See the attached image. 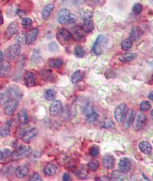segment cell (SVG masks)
I'll return each mask as SVG.
<instances>
[{
	"instance_id": "6da1fadb",
	"label": "cell",
	"mask_w": 153,
	"mask_h": 181,
	"mask_svg": "<svg viewBox=\"0 0 153 181\" xmlns=\"http://www.w3.org/2000/svg\"><path fill=\"white\" fill-rule=\"evenodd\" d=\"M57 21L60 24H71L76 22V19L67 8H61L57 15Z\"/></svg>"
},
{
	"instance_id": "7a4b0ae2",
	"label": "cell",
	"mask_w": 153,
	"mask_h": 181,
	"mask_svg": "<svg viewBox=\"0 0 153 181\" xmlns=\"http://www.w3.org/2000/svg\"><path fill=\"white\" fill-rule=\"evenodd\" d=\"M31 153V149L29 147L21 145L11 153V157L14 160H19L28 157Z\"/></svg>"
},
{
	"instance_id": "3957f363",
	"label": "cell",
	"mask_w": 153,
	"mask_h": 181,
	"mask_svg": "<svg viewBox=\"0 0 153 181\" xmlns=\"http://www.w3.org/2000/svg\"><path fill=\"white\" fill-rule=\"evenodd\" d=\"M72 35H73L71 33V32L68 31L67 29L61 28L57 32L56 37L57 40L61 45H66L71 42L72 38H73Z\"/></svg>"
},
{
	"instance_id": "277c9868",
	"label": "cell",
	"mask_w": 153,
	"mask_h": 181,
	"mask_svg": "<svg viewBox=\"0 0 153 181\" xmlns=\"http://www.w3.org/2000/svg\"><path fill=\"white\" fill-rule=\"evenodd\" d=\"M146 116L143 113L138 112L135 116L133 117V126L135 131H140L143 129L146 124Z\"/></svg>"
},
{
	"instance_id": "5b68a950",
	"label": "cell",
	"mask_w": 153,
	"mask_h": 181,
	"mask_svg": "<svg viewBox=\"0 0 153 181\" xmlns=\"http://www.w3.org/2000/svg\"><path fill=\"white\" fill-rule=\"evenodd\" d=\"M128 112V106L126 104H121L114 111V118L118 123H122L124 121L126 113Z\"/></svg>"
},
{
	"instance_id": "8992f818",
	"label": "cell",
	"mask_w": 153,
	"mask_h": 181,
	"mask_svg": "<svg viewBox=\"0 0 153 181\" xmlns=\"http://www.w3.org/2000/svg\"><path fill=\"white\" fill-rule=\"evenodd\" d=\"M21 49L19 44H14L5 50V56L8 59H14L21 54Z\"/></svg>"
},
{
	"instance_id": "52a82bcc",
	"label": "cell",
	"mask_w": 153,
	"mask_h": 181,
	"mask_svg": "<svg viewBox=\"0 0 153 181\" xmlns=\"http://www.w3.org/2000/svg\"><path fill=\"white\" fill-rule=\"evenodd\" d=\"M18 100L16 99H11L5 104L4 114L7 116H11L16 112L18 106Z\"/></svg>"
},
{
	"instance_id": "ba28073f",
	"label": "cell",
	"mask_w": 153,
	"mask_h": 181,
	"mask_svg": "<svg viewBox=\"0 0 153 181\" xmlns=\"http://www.w3.org/2000/svg\"><path fill=\"white\" fill-rule=\"evenodd\" d=\"M105 37L103 35H99L97 37L96 41L95 42L93 46V52L97 56L100 55L103 53V47L105 44Z\"/></svg>"
},
{
	"instance_id": "9c48e42d",
	"label": "cell",
	"mask_w": 153,
	"mask_h": 181,
	"mask_svg": "<svg viewBox=\"0 0 153 181\" xmlns=\"http://www.w3.org/2000/svg\"><path fill=\"white\" fill-rule=\"evenodd\" d=\"M63 111V105L59 100H54L50 106V113L52 116H57L61 114Z\"/></svg>"
},
{
	"instance_id": "30bf717a",
	"label": "cell",
	"mask_w": 153,
	"mask_h": 181,
	"mask_svg": "<svg viewBox=\"0 0 153 181\" xmlns=\"http://www.w3.org/2000/svg\"><path fill=\"white\" fill-rule=\"evenodd\" d=\"M39 34V30L37 28H33L31 31H29L28 33L25 34V43L27 45H31L33 44L37 40V37Z\"/></svg>"
},
{
	"instance_id": "8fae6325",
	"label": "cell",
	"mask_w": 153,
	"mask_h": 181,
	"mask_svg": "<svg viewBox=\"0 0 153 181\" xmlns=\"http://www.w3.org/2000/svg\"><path fill=\"white\" fill-rule=\"evenodd\" d=\"M131 161L127 157H123L119 161V171L124 173H127L131 170Z\"/></svg>"
},
{
	"instance_id": "7c38bea8",
	"label": "cell",
	"mask_w": 153,
	"mask_h": 181,
	"mask_svg": "<svg viewBox=\"0 0 153 181\" xmlns=\"http://www.w3.org/2000/svg\"><path fill=\"white\" fill-rule=\"evenodd\" d=\"M18 31V24L15 21L10 23L8 25L5 33H4V37L6 40H9L16 34Z\"/></svg>"
},
{
	"instance_id": "4fadbf2b",
	"label": "cell",
	"mask_w": 153,
	"mask_h": 181,
	"mask_svg": "<svg viewBox=\"0 0 153 181\" xmlns=\"http://www.w3.org/2000/svg\"><path fill=\"white\" fill-rule=\"evenodd\" d=\"M37 130L36 128H30L23 134L21 138L25 143H29L33 140L34 137L37 135Z\"/></svg>"
},
{
	"instance_id": "5bb4252c",
	"label": "cell",
	"mask_w": 153,
	"mask_h": 181,
	"mask_svg": "<svg viewBox=\"0 0 153 181\" xmlns=\"http://www.w3.org/2000/svg\"><path fill=\"white\" fill-rule=\"evenodd\" d=\"M25 84L28 88H32L36 85L35 75L32 72L27 71L24 76Z\"/></svg>"
},
{
	"instance_id": "9a60e30c",
	"label": "cell",
	"mask_w": 153,
	"mask_h": 181,
	"mask_svg": "<svg viewBox=\"0 0 153 181\" xmlns=\"http://www.w3.org/2000/svg\"><path fill=\"white\" fill-rule=\"evenodd\" d=\"M57 171V166L54 163H48L44 165L43 168V173L47 176H52L56 174Z\"/></svg>"
},
{
	"instance_id": "2e32d148",
	"label": "cell",
	"mask_w": 153,
	"mask_h": 181,
	"mask_svg": "<svg viewBox=\"0 0 153 181\" xmlns=\"http://www.w3.org/2000/svg\"><path fill=\"white\" fill-rule=\"evenodd\" d=\"M137 54L136 53L133 52H126L124 54H122L119 55L118 57L119 60L122 61L123 63H128L130 61L134 60L135 59H136Z\"/></svg>"
},
{
	"instance_id": "e0dca14e",
	"label": "cell",
	"mask_w": 153,
	"mask_h": 181,
	"mask_svg": "<svg viewBox=\"0 0 153 181\" xmlns=\"http://www.w3.org/2000/svg\"><path fill=\"white\" fill-rule=\"evenodd\" d=\"M11 65L7 61H1L0 63V77H6L9 75Z\"/></svg>"
},
{
	"instance_id": "ac0fdd59",
	"label": "cell",
	"mask_w": 153,
	"mask_h": 181,
	"mask_svg": "<svg viewBox=\"0 0 153 181\" xmlns=\"http://www.w3.org/2000/svg\"><path fill=\"white\" fill-rule=\"evenodd\" d=\"M85 75H86V72L84 71H83V70H78V71H75L72 74L71 82L73 84L78 83V82L83 80Z\"/></svg>"
},
{
	"instance_id": "d6986e66",
	"label": "cell",
	"mask_w": 153,
	"mask_h": 181,
	"mask_svg": "<svg viewBox=\"0 0 153 181\" xmlns=\"http://www.w3.org/2000/svg\"><path fill=\"white\" fill-rule=\"evenodd\" d=\"M8 91V94H9L11 98V99H18L19 98H21L23 96V92L20 89L16 88V87H10L6 89Z\"/></svg>"
},
{
	"instance_id": "ffe728a7",
	"label": "cell",
	"mask_w": 153,
	"mask_h": 181,
	"mask_svg": "<svg viewBox=\"0 0 153 181\" xmlns=\"http://www.w3.org/2000/svg\"><path fill=\"white\" fill-rule=\"evenodd\" d=\"M103 163L105 169H111L114 166V159L113 156L110 154H107L103 158Z\"/></svg>"
},
{
	"instance_id": "44dd1931",
	"label": "cell",
	"mask_w": 153,
	"mask_h": 181,
	"mask_svg": "<svg viewBox=\"0 0 153 181\" xmlns=\"http://www.w3.org/2000/svg\"><path fill=\"white\" fill-rule=\"evenodd\" d=\"M29 169L26 165H21L16 169V176L18 178H23L28 175Z\"/></svg>"
},
{
	"instance_id": "7402d4cb",
	"label": "cell",
	"mask_w": 153,
	"mask_h": 181,
	"mask_svg": "<svg viewBox=\"0 0 153 181\" xmlns=\"http://www.w3.org/2000/svg\"><path fill=\"white\" fill-rule=\"evenodd\" d=\"M54 8V5L53 4H48L44 6L42 10V17L44 20H47L50 18L52 11Z\"/></svg>"
},
{
	"instance_id": "603a6c76",
	"label": "cell",
	"mask_w": 153,
	"mask_h": 181,
	"mask_svg": "<svg viewBox=\"0 0 153 181\" xmlns=\"http://www.w3.org/2000/svg\"><path fill=\"white\" fill-rule=\"evenodd\" d=\"M143 35V31L141 29V27H135L131 30L130 33V39L131 41H136V40H139L141 38V36Z\"/></svg>"
},
{
	"instance_id": "cb8c5ba5",
	"label": "cell",
	"mask_w": 153,
	"mask_h": 181,
	"mask_svg": "<svg viewBox=\"0 0 153 181\" xmlns=\"http://www.w3.org/2000/svg\"><path fill=\"white\" fill-rule=\"evenodd\" d=\"M63 64V61L61 58H52L48 61L49 66L54 69H61Z\"/></svg>"
},
{
	"instance_id": "d4e9b609",
	"label": "cell",
	"mask_w": 153,
	"mask_h": 181,
	"mask_svg": "<svg viewBox=\"0 0 153 181\" xmlns=\"http://www.w3.org/2000/svg\"><path fill=\"white\" fill-rule=\"evenodd\" d=\"M139 150L145 154H150L152 151V146L147 141H142L138 144Z\"/></svg>"
},
{
	"instance_id": "484cf974",
	"label": "cell",
	"mask_w": 153,
	"mask_h": 181,
	"mask_svg": "<svg viewBox=\"0 0 153 181\" xmlns=\"http://www.w3.org/2000/svg\"><path fill=\"white\" fill-rule=\"evenodd\" d=\"M72 36H73V38L76 41H80V40L86 37V33L83 30L82 27L78 26L74 31V34Z\"/></svg>"
},
{
	"instance_id": "4316f807",
	"label": "cell",
	"mask_w": 153,
	"mask_h": 181,
	"mask_svg": "<svg viewBox=\"0 0 153 181\" xmlns=\"http://www.w3.org/2000/svg\"><path fill=\"white\" fill-rule=\"evenodd\" d=\"M95 25L93 23L92 19H86L84 20L82 28L86 33H90L94 30Z\"/></svg>"
},
{
	"instance_id": "83f0119b",
	"label": "cell",
	"mask_w": 153,
	"mask_h": 181,
	"mask_svg": "<svg viewBox=\"0 0 153 181\" xmlns=\"http://www.w3.org/2000/svg\"><path fill=\"white\" fill-rule=\"evenodd\" d=\"M40 75L43 80H47V81H54L55 76L51 71L49 70H45L40 72Z\"/></svg>"
},
{
	"instance_id": "f1b7e54d",
	"label": "cell",
	"mask_w": 153,
	"mask_h": 181,
	"mask_svg": "<svg viewBox=\"0 0 153 181\" xmlns=\"http://www.w3.org/2000/svg\"><path fill=\"white\" fill-rule=\"evenodd\" d=\"M11 99L7 90L0 92V106H4Z\"/></svg>"
},
{
	"instance_id": "f546056e",
	"label": "cell",
	"mask_w": 153,
	"mask_h": 181,
	"mask_svg": "<svg viewBox=\"0 0 153 181\" xmlns=\"http://www.w3.org/2000/svg\"><path fill=\"white\" fill-rule=\"evenodd\" d=\"M18 118L19 122H20L21 124H27L29 121L28 115V113L25 109H22L19 112Z\"/></svg>"
},
{
	"instance_id": "4dcf8cb0",
	"label": "cell",
	"mask_w": 153,
	"mask_h": 181,
	"mask_svg": "<svg viewBox=\"0 0 153 181\" xmlns=\"http://www.w3.org/2000/svg\"><path fill=\"white\" fill-rule=\"evenodd\" d=\"M112 179L113 180H127L129 178L120 171H114L112 173Z\"/></svg>"
},
{
	"instance_id": "1f68e13d",
	"label": "cell",
	"mask_w": 153,
	"mask_h": 181,
	"mask_svg": "<svg viewBox=\"0 0 153 181\" xmlns=\"http://www.w3.org/2000/svg\"><path fill=\"white\" fill-rule=\"evenodd\" d=\"M124 119H126V121H125V126H126V128H129L131 126V125L132 124V123H133V109H130L127 112L126 117H125Z\"/></svg>"
},
{
	"instance_id": "d6a6232c",
	"label": "cell",
	"mask_w": 153,
	"mask_h": 181,
	"mask_svg": "<svg viewBox=\"0 0 153 181\" xmlns=\"http://www.w3.org/2000/svg\"><path fill=\"white\" fill-rule=\"evenodd\" d=\"M80 14V16L83 17V20H86V19H92L93 16V11L89 8H83L81 11H79Z\"/></svg>"
},
{
	"instance_id": "836d02e7",
	"label": "cell",
	"mask_w": 153,
	"mask_h": 181,
	"mask_svg": "<svg viewBox=\"0 0 153 181\" xmlns=\"http://www.w3.org/2000/svg\"><path fill=\"white\" fill-rule=\"evenodd\" d=\"M10 125L8 123L5 124L0 127V136L1 137H7L10 135Z\"/></svg>"
},
{
	"instance_id": "e575fe53",
	"label": "cell",
	"mask_w": 153,
	"mask_h": 181,
	"mask_svg": "<svg viewBox=\"0 0 153 181\" xmlns=\"http://www.w3.org/2000/svg\"><path fill=\"white\" fill-rule=\"evenodd\" d=\"M44 98L49 101H54L56 97V92L52 89H47L44 94Z\"/></svg>"
},
{
	"instance_id": "d590c367",
	"label": "cell",
	"mask_w": 153,
	"mask_h": 181,
	"mask_svg": "<svg viewBox=\"0 0 153 181\" xmlns=\"http://www.w3.org/2000/svg\"><path fill=\"white\" fill-rule=\"evenodd\" d=\"M74 54L78 58H82L86 55V51L84 48L80 45H76L74 48Z\"/></svg>"
},
{
	"instance_id": "8d00e7d4",
	"label": "cell",
	"mask_w": 153,
	"mask_h": 181,
	"mask_svg": "<svg viewBox=\"0 0 153 181\" xmlns=\"http://www.w3.org/2000/svg\"><path fill=\"white\" fill-rule=\"evenodd\" d=\"M99 118V115L95 112H90V114H88L87 115V121L89 123H95L98 120Z\"/></svg>"
},
{
	"instance_id": "74e56055",
	"label": "cell",
	"mask_w": 153,
	"mask_h": 181,
	"mask_svg": "<svg viewBox=\"0 0 153 181\" xmlns=\"http://www.w3.org/2000/svg\"><path fill=\"white\" fill-rule=\"evenodd\" d=\"M133 42L130 39H125L121 43V47L123 50L128 51L132 47Z\"/></svg>"
},
{
	"instance_id": "f35d334b",
	"label": "cell",
	"mask_w": 153,
	"mask_h": 181,
	"mask_svg": "<svg viewBox=\"0 0 153 181\" xmlns=\"http://www.w3.org/2000/svg\"><path fill=\"white\" fill-rule=\"evenodd\" d=\"M101 127L103 128H114L115 123L111 119H105L101 123Z\"/></svg>"
},
{
	"instance_id": "ab89813d",
	"label": "cell",
	"mask_w": 153,
	"mask_h": 181,
	"mask_svg": "<svg viewBox=\"0 0 153 181\" xmlns=\"http://www.w3.org/2000/svg\"><path fill=\"white\" fill-rule=\"evenodd\" d=\"M99 161L96 160V159H93V160H91L88 164V169L93 171H96L97 169L99 168Z\"/></svg>"
},
{
	"instance_id": "60d3db41",
	"label": "cell",
	"mask_w": 153,
	"mask_h": 181,
	"mask_svg": "<svg viewBox=\"0 0 153 181\" xmlns=\"http://www.w3.org/2000/svg\"><path fill=\"white\" fill-rule=\"evenodd\" d=\"M151 108V104L148 101H143L140 104V110L142 112H145L149 111Z\"/></svg>"
},
{
	"instance_id": "b9f144b4",
	"label": "cell",
	"mask_w": 153,
	"mask_h": 181,
	"mask_svg": "<svg viewBox=\"0 0 153 181\" xmlns=\"http://www.w3.org/2000/svg\"><path fill=\"white\" fill-rule=\"evenodd\" d=\"M105 0H87V3L93 6H101L105 4Z\"/></svg>"
},
{
	"instance_id": "7bdbcfd3",
	"label": "cell",
	"mask_w": 153,
	"mask_h": 181,
	"mask_svg": "<svg viewBox=\"0 0 153 181\" xmlns=\"http://www.w3.org/2000/svg\"><path fill=\"white\" fill-rule=\"evenodd\" d=\"M11 152L8 149H6L3 151L0 150V160H2V159H6L8 157H9L11 156Z\"/></svg>"
},
{
	"instance_id": "ee69618b",
	"label": "cell",
	"mask_w": 153,
	"mask_h": 181,
	"mask_svg": "<svg viewBox=\"0 0 153 181\" xmlns=\"http://www.w3.org/2000/svg\"><path fill=\"white\" fill-rule=\"evenodd\" d=\"M21 25L24 28H27L33 25V21L30 18H24L21 21Z\"/></svg>"
},
{
	"instance_id": "f6af8a7d",
	"label": "cell",
	"mask_w": 153,
	"mask_h": 181,
	"mask_svg": "<svg viewBox=\"0 0 153 181\" xmlns=\"http://www.w3.org/2000/svg\"><path fill=\"white\" fill-rule=\"evenodd\" d=\"M142 11H143V6H142L141 4L137 3V4H135L134 5H133V8H132V11H133V13H134L135 14H140Z\"/></svg>"
},
{
	"instance_id": "bcb514c9",
	"label": "cell",
	"mask_w": 153,
	"mask_h": 181,
	"mask_svg": "<svg viewBox=\"0 0 153 181\" xmlns=\"http://www.w3.org/2000/svg\"><path fill=\"white\" fill-rule=\"evenodd\" d=\"M99 149L97 146H93L91 149L90 150V152H89V154L91 157H95L97 156V155L99 154Z\"/></svg>"
},
{
	"instance_id": "7dc6e473",
	"label": "cell",
	"mask_w": 153,
	"mask_h": 181,
	"mask_svg": "<svg viewBox=\"0 0 153 181\" xmlns=\"http://www.w3.org/2000/svg\"><path fill=\"white\" fill-rule=\"evenodd\" d=\"M25 35L23 33H21L19 34L16 38L17 44L20 45V44L25 43Z\"/></svg>"
},
{
	"instance_id": "c3c4849f",
	"label": "cell",
	"mask_w": 153,
	"mask_h": 181,
	"mask_svg": "<svg viewBox=\"0 0 153 181\" xmlns=\"http://www.w3.org/2000/svg\"><path fill=\"white\" fill-rule=\"evenodd\" d=\"M77 176L80 179H85L87 177V176H88V173H87L86 170L81 169L78 170V171L77 172Z\"/></svg>"
},
{
	"instance_id": "681fc988",
	"label": "cell",
	"mask_w": 153,
	"mask_h": 181,
	"mask_svg": "<svg viewBox=\"0 0 153 181\" xmlns=\"http://www.w3.org/2000/svg\"><path fill=\"white\" fill-rule=\"evenodd\" d=\"M48 47H49V50H50V51H51V52H56V51L58 50L59 49V47L57 45V44L54 42H51V43L49 44Z\"/></svg>"
},
{
	"instance_id": "f907efd6",
	"label": "cell",
	"mask_w": 153,
	"mask_h": 181,
	"mask_svg": "<svg viewBox=\"0 0 153 181\" xmlns=\"http://www.w3.org/2000/svg\"><path fill=\"white\" fill-rule=\"evenodd\" d=\"M30 180H32V181H37V180L41 181V180H42V178L41 176H40L37 173H34L33 175H32L31 178H30Z\"/></svg>"
},
{
	"instance_id": "816d5d0a",
	"label": "cell",
	"mask_w": 153,
	"mask_h": 181,
	"mask_svg": "<svg viewBox=\"0 0 153 181\" xmlns=\"http://www.w3.org/2000/svg\"><path fill=\"white\" fill-rule=\"evenodd\" d=\"M17 14H18L20 17H21V18H22V17H24V16H26V12H25V11H23V10L18 9V10H17Z\"/></svg>"
},
{
	"instance_id": "f5cc1de1",
	"label": "cell",
	"mask_w": 153,
	"mask_h": 181,
	"mask_svg": "<svg viewBox=\"0 0 153 181\" xmlns=\"http://www.w3.org/2000/svg\"><path fill=\"white\" fill-rule=\"evenodd\" d=\"M62 180H65V181H69V180H71V176H70L68 173H64L63 175Z\"/></svg>"
},
{
	"instance_id": "db71d44e",
	"label": "cell",
	"mask_w": 153,
	"mask_h": 181,
	"mask_svg": "<svg viewBox=\"0 0 153 181\" xmlns=\"http://www.w3.org/2000/svg\"><path fill=\"white\" fill-rule=\"evenodd\" d=\"M4 23V18H3V14H2V12L1 9H0V25L3 24Z\"/></svg>"
},
{
	"instance_id": "11a10c76",
	"label": "cell",
	"mask_w": 153,
	"mask_h": 181,
	"mask_svg": "<svg viewBox=\"0 0 153 181\" xmlns=\"http://www.w3.org/2000/svg\"><path fill=\"white\" fill-rule=\"evenodd\" d=\"M148 98H149V99L151 100V101H152V100H153V92H152V91H151L149 93V95H148Z\"/></svg>"
},
{
	"instance_id": "9f6ffc18",
	"label": "cell",
	"mask_w": 153,
	"mask_h": 181,
	"mask_svg": "<svg viewBox=\"0 0 153 181\" xmlns=\"http://www.w3.org/2000/svg\"><path fill=\"white\" fill-rule=\"evenodd\" d=\"M3 58H4L3 52H2V51L0 50V62H1V61H2V60H3Z\"/></svg>"
},
{
	"instance_id": "6f0895ef",
	"label": "cell",
	"mask_w": 153,
	"mask_h": 181,
	"mask_svg": "<svg viewBox=\"0 0 153 181\" xmlns=\"http://www.w3.org/2000/svg\"><path fill=\"white\" fill-rule=\"evenodd\" d=\"M98 179H99V180H105V179L108 180H109V178H108V177H107V176H105V177H104V176H103V177L99 178H98Z\"/></svg>"
},
{
	"instance_id": "680465c9",
	"label": "cell",
	"mask_w": 153,
	"mask_h": 181,
	"mask_svg": "<svg viewBox=\"0 0 153 181\" xmlns=\"http://www.w3.org/2000/svg\"><path fill=\"white\" fill-rule=\"evenodd\" d=\"M80 2H81V0H73V3H74V4H79Z\"/></svg>"
},
{
	"instance_id": "91938a15",
	"label": "cell",
	"mask_w": 153,
	"mask_h": 181,
	"mask_svg": "<svg viewBox=\"0 0 153 181\" xmlns=\"http://www.w3.org/2000/svg\"><path fill=\"white\" fill-rule=\"evenodd\" d=\"M5 1H9V0H5Z\"/></svg>"
}]
</instances>
